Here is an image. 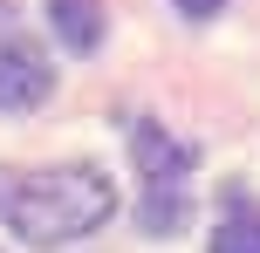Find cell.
<instances>
[{
  "mask_svg": "<svg viewBox=\"0 0 260 253\" xmlns=\"http://www.w3.org/2000/svg\"><path fill=\"white\" fill-rule=\"evenodd\" d=\"M219 7H226V0H178V14H192V21H212Z\"/></svg>",
  "mask_w": 260,
  "mask_h": 253,
  "instance_id": "8992f818",
  "label": "cell"
},
{
  "mask_svg": "<svg viewBox=\"0 0 260 253\" xmlns=\"http://www.w3.org/2000/svg\"><path fill=\"white\" fill-rule=\"evenodd\" d=\"M110 212H117V185L96 164H48V171L0 164V226L27 246H69L96 233Z\"/></svg>",
  "mask_w": 260,
  "mask_h": 253,
  "instance_id": "6da1fadb",
  "label": "cell"
},
{
  "mask_svg": "<svg viewBox=\"0 0 260 253\" xmlns=\"http://www.w3.org/2000/svg\"><path fill=\"white\" fill-rule=\"evenodd\" d=\"M48 89H55V62L35 48V41H0V110H35V103H48Z\"/></svg>",
  "mask_w": 260,
  "mask_h": 253,
  "instance_id": "3957f363",
  "label": "cell"
},
{
  "mask_svg": "<svg viewBox=\"0 0 260 253\" xmlns=\"http://www.w3.org/2000/svg\"><path fill=\"white\" fill-rule=\"evenodd\" d=\"M130 151H137V212L144 233H178L192 212V144L165 130V123L137 117L130 123Z\"/></svg>",
  "mask_w": 260,
  "mask_h": 253,
  "instance_id": "7a4b0ae2",
  "label": "cell"
},
{
  "mask_svg": "<svg viewBox=\"0 0 260 253\" xmlns=\"http://www.w3.org/2000/svg\"><path fill=\"white\" fill-rule=\"evenodd\" d=\"M48 21L62 34V48H76V55L103 48V0H48Z\"/></svg>",
  "mask_w": 260,
  "mask_h": 253,
  "instance_id": "5b68a950",
  "label": "cell"
},
{
  "mask_svg": "<svg viewBox=\"0 0 260 253\" xmlns=\"http://www.w3.org/2000/svg\"><path fill=\"white\" fill-rule=\"evenodd\" d=\"M212 253H260V199H247V192H226L219 199Z\"/></svg>",
  "mask_w": 260,
  "mask_h": 253,
  "instance_id": "277c9868",
  "label": "cell"
}]
</instances>
